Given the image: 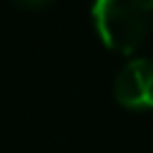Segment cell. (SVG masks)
<instances>
[{
  "label": "cell",
  "mask_w": 153,
  "mask_h": 153,
  "mask_svg": "<svg viewBox=\"0 0 153 153\" xmlns=\"http://www.w3.org/2000/svg\"><path fill=\"white\" fill-rule=\"evenodd\" d=\"M151 7L146 0H93L91 17L98 38L112 53L129 55L134 53L148 29H151Z\"/></svg>",
  "instance_id": "obj_1"
},
{
  "label": "cell",
  "mask_w": 153,
  "mask_h": 153,
  "mask_svg": "<svg viewBox=\"0 0 153 153\" xmlns=\"http://www.w3.org/2000/svg\"><path fill=\"white\" fill-rule=\"evenodd\" d=\"M115 100L134 112L153 110V60L134 57L115 76Z\"/></svg>",
  "instance_id": "obj_2"
},
{
  "label": "cell",
  "mask_w": 153,
  "mask_h": 153,
  "mask_svg": "<svg viewBox=\"0 0 153 153\" xmlns=\"http://www.w3.org/2000/svg\"><path fill=\"white\" fill-rule=\"evenodd\" d=\"M14 5H19V7H24V10H43V7H48L53 0H12Z\"/></svg>",
  "instance_id": "obj_3"
},
{
  "label": "cell",
  "mask_w": 153,
  "mask_h": 153,
  "mask_svg": "<svg viewBox=\"0 0 153 153\" xmlns=\"http://www.w3.org/2000/svg\"><path fill=\"white\" fill-rule=\"evenodd\" d=\"M148 2V7H151V12H153V0H146Z\"/></svg>",
  "instance_id": "obj_4"
}]
</instances>
